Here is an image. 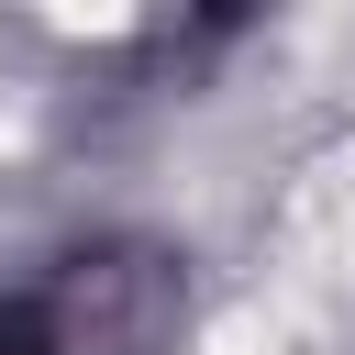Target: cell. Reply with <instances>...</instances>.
Masks as SVG:
<instances>
[{
  "mask_svg": "<svg viewBox=\"0 0 355 355\" xmlns=\"http://www.w3.org/2000/svg\"><path fill=\"white\" fill-rule=\"evenodd\" d=\"M0 355H55V344H44V322H33V311H0Z\"/></svg>",
  "mask_w": 355,
  "mask_h": 355,
  "instance_id": "1",
  "label": "cell"
}]
</instances>
